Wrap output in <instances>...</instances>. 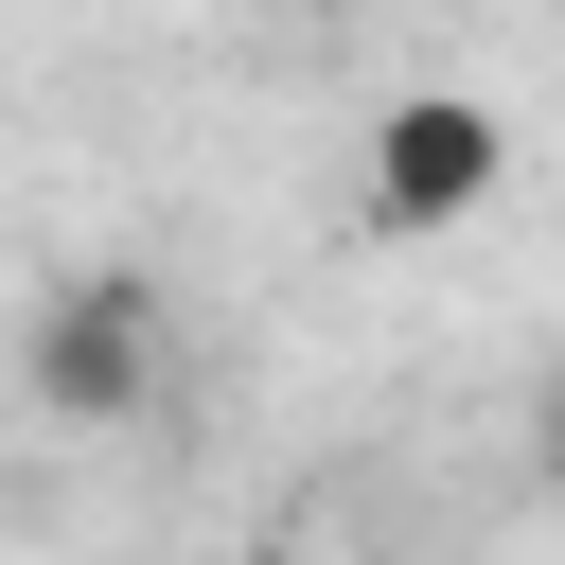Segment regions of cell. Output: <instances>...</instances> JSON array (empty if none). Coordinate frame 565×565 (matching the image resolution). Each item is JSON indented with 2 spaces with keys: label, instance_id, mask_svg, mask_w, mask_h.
Listing matches in <instances>:
<instances>
[{
  "label": "cell",
  "instance_id": "1",
  "mask_svg": "<svg viewBox=\"0 0 565 565\" xmlns=\"http://www.w3.org/2000/svg\"><path fill=\"white\" fill-rule=\"evenodd\" d=\"M141 388H159V282L141 265H71L35 300V406L53 424H141Z\"/></svg>",
  "mask_w": 565,
  "mask_h": 565
},
{
  "label": "cell",
  "instance_id": "2",
  "mask_svg": "<svg viewBox=\"0 0 565 565\" xmlns=\"http://www.w3.org/2000/svg\"><path fill=\"white\" fill-rule=\"evenodd\" d=\"M494 177H512V141H494V106H459V88H424V106L371 124V230H459Z\"/></svg>",
  "mask_w": 565,
  "mask_h": 565
},
{
  "label": "cell",
  "instance_id": "3",
  "mask_svg": "<svg viewBox=\"0 0 565 565\" xmlns=\"http://www.w3.org/2000/svg\"><path fill=\"white\" fill-rule=\"evenodd\" d=\"M547 477H565V388H547Z\"/></svg>",
  "mask_w": 565,
  "mask_h": 565
}]
</instances>
